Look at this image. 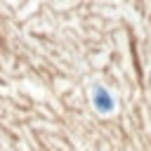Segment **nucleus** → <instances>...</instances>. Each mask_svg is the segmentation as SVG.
<instances>
[{"label":"nucleus","mask_w":151,"mask_h":151,"mask_svg":"<svg viewBox=\"0 0 151 151\" xmlns=\"http://www.w3.org/2000/svg\"><path fill=\"white\" fill-rule=\"evenodd\" d=\"M94 99H97V109H99V111L109 113V111L113 109V99H111V94H109L104 87H94Z\"/></svg>","instance_id":"obj_1"}]
</instances>
